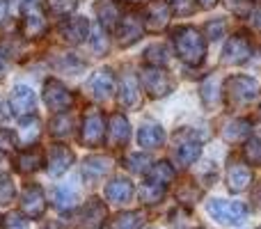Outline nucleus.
<instances>
[{
    "mask_svg": "<svg viewBox=\"0 0 261 229\" xmlns=\"http://www.w3.org/2000/svg\"><path fill=\"white\" fill-rule=\"evenodd\" d=\"M172 44H174L179 60L190 64V67H199L204 62V58H206V39L193 26L174 28L172 30Z\"/></svg>",
    "mask_w": 261,
    "mask_h": 229,
    "instance_id": "1",
    "label": "nucleus"
},
{
    "mask_svg": "<svg viewBox=\"0 0 261 229\" xmlns=\"http://www.w3.org/2000/svg\"><path fill=\"white\" fill-rule=\"evenodd\" d=\"M202 154V142L195 135V131L190 129H181L174 133V147H172V161L176 167L186 170L190 167Z\"/></svg>",
    "mask_w": 261,
    "mask_h": 229,
    "instance_id": "2",
    "label": "nucleus"
},
{
    "mask_svg": "<svg viewBox=\"0 0 261 229\" xmlns=\"http://www.w3.org/2000/svg\"><path fill=\"white\" fill-rule=\"evenodd\" d=\"M259 96V83L250 76H231L225 83V99L231 108L252 104Z\"/></svg>",
    "mask_w": 261,
    "mask_h": 229,
    "instance_id": "3",
    "label": "nucleus"
},
{
    "mask_svg": "<svg viewBox=\"0 0 261 229\" xmlns=\"http://www.w3.org/2000/svg\"><path fill=\"white\" fill-rule=\"evenodd\" d=\"M106 117L99 108H87L85 115H83V121H81V140L83 147H101L106 140Z\"/></svg>",
    "mask_w": 261,
    "mask_h": 229,
    "instance_id": "4",
    "label": "nucleus"
},
{
    "mask_svg": "<svg viewBox=\"0 0 261 229\" xmlns=\"http://www.w3.org/2000/svg\"><path fill=\"white\" fill-rule=\"evenodd\" d=\"M206 211L220 225H243V220L248 218L245 204L229 202V199H211V202H206Z\"/></svg>",
    "mask_w": 261,
    "mask_h": 229,
    "instance_id": "5",
    "label": "nucleus"
},
{
    "mask_svg": "<svg viewBox=\"0 0 261 229\" xmlns=\"http://www.w3.org/2000/svg\"><path fill=\"white\" fill-rule=\"evenodd\" d=\"M140 85L147 92L151 99H161V96H167L174 87L170 73L161 67H144L140 71Z\"/></svg>",
    "mask_w": 261,
    "mask_h": 229,
    "instance_id": "6",
    "label": "nucleus"
},
{
    "mask_svg": "<svg viewBox=\"0 0 261 229\" xmlns=\"http://www.w3.org/2000/svg\"><path fill=\"white\" fill-rule=\"evenodd\" d=\"M46 35V16L37 0H23V37L39 39Z\"/></svg>",
    "mask_w": 261,
    "mask_h": 229,
    "instance_id": "7",
    "label": "nucleus"
},
{
    "mask_svg": "<svg viewBox=\"0 0 261 229\" xmlns=\"http://www.w3.org/2000/svg\"><path fill=\"white\" fill-rule=\"evenodd\" d=\"M252 55V41L245 32H236L234 37H229L225 50H222V64L231 67V64H243Z\"/></svg>",
    "mask_w": 261,
    "mask_h": 229,
    "instance_id": "8",
    "label": "nucleus"
},
{
    "mask_svg": "<svg viewBox=\"0 0 261 229\" xmlns=\"http://www.w3.org/2000/svg\"><path fill=\"white\" fill-rule=\"evenodd\" d=\"M44 104L48 106V110H53V113L60 115V113H67V110L71 108L73 96L60 81L48 78V81L44 83Z\"/></svg>",
    "mask_w": 261,
    "mask_h": 229,
    "instance_id": "9",
    "label": "nucleus"
},
{
    "mask_svg": "<svg viewBox=\"0 0 261 229\" xmlns=\"http://www.w3.org/2000/svg\"><path fill=\"white\" fill-rule=\"evenodd\" d=\"M172 18V9H170V3L165 0H151L144 9V16H142V23H144V30L149 32H161L167 28Z\"/></svg>",
    "mask_w": 261,
    "mask_h": 229,
    "instance_id": "10",
    "label": "nucleus"
},
{
    "mask_svg": "<svg viewBox=\"0 0 261 229\" xmlns=\"http://www.w3.org/2000/svg\"><path fill=\"white\" fill-rule=\"evenodd\" d=\"M73 165V151L67 144H50L46 151V172L50 176H62Z\"/></svg>",
    "mask_w": 261,
    "mask_h": 229,
    "instance_id": "11",
    "label": "nucleus"
},
{
    "mask_svg": "<svg viewBox=\"0 0 261 229\" xmlns=\"http://www.w3.org/2000/svg\"><path fill=\"white\" fill-rule=\"evenodd\" d=\"M21 211L25 213V218L30 220H39L46 211V197L44 190L39 188L37 184H28L25 190L21 195Z\"/></svg>",
    "mask_w": 261,
    "mask_h": 229,
    "instance_id": "12",
    "label": "nucleus"
},
{
    "mask_svg": "<svg viewBox=\"0 0 261 229\" xmlns=\"http://www.w3.org/2000/svg\"><path fill=\"white\" fill-rule=\"evenodd\" d=\"M252 184V167L241 158H229L227 165V186L231 193H243Z\"/></svg>",
    "mask_w": 261,
    "mask_h": 229,
    "instance_id": "13",
    "label": "nucleus"
},
{
    "mask_svg": "<svg viewBox=\"0 0 261 229\" xmlns=\"http://www.w3.org/2000/svg\"><path fill=\"white\" fill-rule=\"evenodd\" d=\"M142 32H144V23H142V16H138V14H124L119 26L115 28L117 44L124 46V48L135 44V41L142 37Z\"/></svg>",
    "mask_w": 261,
    "mask_h": 229,
    "instance_id": "14",
    "label": "nucleus"
},
{
    "mask_svg": "<svg viewBox=\"0 0 261 229\" xmlns=\"http://www.w3.org/2000/svg\"><path fill=\"white\" fill-rule=\"evenodd\" d=\"M87 92H90L94 99H99V101H106V99H110L113 96V92H115V73H113V69H99V71H94L90 76V81H87Z\"/></svg>",
    "mask_w": 261,
    "mask_h": 229,
    "instance_id": "15",
    "label": "nucleus"
},
{
    "mask_svg": "<svg viewBox=\"0 0 261 229\" xmlns=\"http://www.w3.org/2000/svg\"><path fill=\"white\" fill-rule=\"evenodd\" d=\"M58 32L62 37V41H67V44H71V46L83 44L90 37V21L85 16H73L69 21H64Z\"/></svg>",
    "mask_w": 261,
    "mask_h": 229,
    "instance_id": "16",
    "label": "nucleus"
},
{
    "mask_svg": "<svg viewBox=\"0 0 261 229\" xmlns=\"http://www.w3.org/2000/svg\"><path fill=\"white\" fill-rule=\"evenodd\" d=\"M106 220H108V207L99 197L87 199V204L83 207L81 213L83 229H101L106 225Z\"/></svg>",
    "mask_w": 261,
    "mask_h": 229,
    "instance_id": "17",
    "label": "nucleus"
},
{
    "mask_svg": "<svg viewBox=\"0 0 261 229\" xmlns=\"http://www.w3.org/2000/svg\"><path fill=\"white\" fill-rule=\"evenodd\" d=\"M9 110L18 117H30L35 110V92L28 85H14L9 94Z\"/></svg>",
    "mask_w": 261,
    "mask_h": 229,
    "instance_id": "18",
    "label": "nucleus"
},
{
    "mask_svg": "<svg viewBox=\"0 0 261 229\" xmlns=\"http://www.w3.org/2000/svg\"><path fill=\"white\" fill-rule=\"evenodd\" d=\"M110 147H124L130 138V124L122 113H113L108 119V131H106Z\"/></svg>",
    "mask_w": 261,
    "mask_h": 229,
    "instance_id": "19",
    "label": "nucleus"
},
{
    "mask_svg": "<svg viewBox=\"0 0 261 229\" xmlns=\"http://www.w3.org/2000/svg\"><path fill=\"white\" fill-rule=\"evenodd\" d=\"M119 104L124 108L140 106V81L130 71H124L122 78H119Z\"/></svg>",
    "mask_w": 261,
    "mask_h": 229,
    "instance_id": "20",
    "label": "nucleus"
},
{
    "mask_svg": "<svg viewBox=\"0 0 261 229\" xmlns=\"http://www.w3.org/2000/svg\"><path fill=\"white\" fill-rule=\"evenodd\" d=\"M138 142L144 149H158L165 142V131H163V126L158 121L147 119L138 131Z\"/></svg>",
    "mask_w": 261,
    "mask_h": 229,
    "instance_id": "21",
    "label": "nucleus"
},
{
    "mask_svg": "<svg viewBox=\"0 0 261 229\" xmlns=\"http://www.w3.org/2000/svg\"><path fill=\"white\" fill-rule=\"evenodd\" d=\"M110 170H113V158H108V156H90L83 161V167H81L85 181H99Z\"/></svg>",
    "mask_w": 261,
    "mask_h": 229,
    "instance_id": "22",
    "label": "nucleus"
},
{
    "mask_svg": "<svg viewBox=\"0 0 261 229\" xmlns=\"http://www.w3.org/2000/svg\"><path fill=\"white\" fill-rule=\"evenodd\" d=\"M106 197L113 204H126L133 197V184L126 176H115L108 186H106Z\"/></svg>",
    "mask_w": 261,
    "mask_h": 229,
    "instance_id": "23",
    "label": "nucleus"
},
{
    "mask_svg": "<svg viewBox=\"0 0 261 229\" xmlns=\"http://www.w3.org/2000/svg\"><path fill=\"white\" fill-rule=\"evenodd\" d=\"M94 9L99 14V21L103 30H115L119 26V21H122V12H119L115 0H101V3H96Z\"/></svg>",
    "mask_w": 261,
    "mask_h": 229,
    "instance_id": "24",
    "label": "nucleus"
},
{
    "mask_svg": "<svg viewBox=\"0 0 261 229\" xmlns=\"http://www.w3.org/2000/svg\"><path fill=\"white\" fill-rule=\"evenodd\" d=\"M250 133H252V121L250 119H234L229 124H225V129H222V138L229 144L245 142L250 138Z\"/></svg>",
    "mask_w": 261,
    "mask_h": 229,
    "instance_id": "25",
    "label": "nucleus"
},
{
    "mask_svg": "<svg viewBox=\"0 0 261 229\" xmlns=\"http://www.w3.org/2000/svg\"><path fill=\"white\" fill-rule=\"evenodd\" d=\"M41 165H44V151L41 149H25L16 158V167L21 174H32V172L41 170Z\"/></svg>",
    "mask_w": 261,
    "mask_h": 229,
    "instance_id": "26",
    "label": "nucleus"
},
{
    "mask_svg": "<svg viewBox=\"0 0 261 229\" xmlns=\"http://www.w3.org/2000/svg\"><path fill=\"white\" fill-rule=\"evenodd\" d=\"M172 179H174V167H172L167 161L153 163V165L149 167V172H147V181L163 186V188H167V186L172 184Z\"/></svg>",
    "mask_w": 261,
    "mask_h": 229,
    "instance_id": "27",
    "label": "nucleus"
},
{
    "mask_svg": "<svg viewBox=\"0 0 261 229\" xmlns=\"http://www.w3.org/2000/svg\"><path fill=\"white\" fill-rule=\"evenodd\" d=\"M76 204H78V193L71 186H58L53 190V207L58 211H71Z\"/></svg>",
    "mask_w": 261,
    "mask_h": 229,
    "instance_id": "28",
    "label": "nucleus"
},
{
    "mask_svg": "<svg viewBox=\"0 0 261 229\" xmlns=\"http://www.w3.org/2000/svg\"><path fill=\"white\" fill-rule=\"evenodd\" d=\"M48 126L53 138H69V135H73V117L69 113H60Z\"/></svg>",
    "mask_w": 261,
    "mask_h": 229,
    "instance_id": "29",
    "label": "nucleus"
},
{
    "mask_svg": "<svg viewBox=\"0 0 261 229\" xmlns=\"http://www.w3.org/2000/svg\"><path fill=\"white\" fill-rule=\"evenodd\" d=\"M144 222L142 211H124L113 220V229H140Z\"/></svg>",
    "mask_w": 261,
    "mask_h": 229,
    "instance_id": "30",
    "label": "nucleus"
},
{
    "mask_svg": "<svg viewBox=\"0 0 261 229\" xmlns=\"http://www.w3.org/2000/svg\"><path fill=\"white\" fill-rule=\"evenodd\" d=\"M220 87H218V81H216V76H208L206 81L202 83V90H199V96H202V101H204V106L206 108H213V106L218 104V99H220Z\"/></svg>",
    "mask_w": 261,
    "mask_h": 229,
    "instance_id": "31",
    "label": "nucleus"
},
{
    "mask_svg": "<svg viewBox=\"0 0 261 229\" xmlns=\"http://www.w3.org/2000/svg\"><path fill=\"white\" fill-rule=\"evenodd\" d=\"M163 195H165V188L158 184H151V181H144L142 188H140V202L142 204H158L163 199Z\"/></svg>",
    "mask_w": 261,
    "mask_h": 229,
    "instance_id": "32",
    "label": "nucleus"
},
{
    "mask_svg": "<svg viewBox=\"0 0 261 229\" xmlns=\"http://www.w3.org/2000/svg\"><path fill=\"white\" fill-rule=\"evenodd\" d=\"M39 119H37L35 115H30V117H25V119L21 121V142H25V144H32L37 138H39V133H41V129H39Z\"/></svg>",
    "mask_w": 261,
    "mask_h": 229,
    "instance_id": "33",
    "label": "nucleus"
},
{
    "mask_svg": "<svg viewBox=\"0 0 261 229\" xmlns=\"http://www.w3.org/2000/svg\"><path fill=\"white\" fill-rule=\"evenodd\" d=\"M144 60H147L149 67H165L170 55H167V46L163 44H153L144 50Z\"/></svg>",
    "mask_w": 261,
    "mask_h": 229,
    "instance_id": "34",
    "label": "nucleus"
},
{
    "mask_svg": "<svg viewBox=\"0 0 261 229\" xmlns=\"http://www.w3.org/2000/svg\"><path fill=\"white\" fill-rule=\"evenodd\" d=\"M44 5L53 16H67L78 7V0H44Z\"/></svg>",
    "mask_w": 261,
    "mask_h": 229,
    "instance_id": "35",
    "label": "nucleus"
},
{
    "mask_svg": "<svg viewBox=\"0 0 261 229\" xmlns=\"http://www.w3.org/2000/svg\"><path fill=\"white\" fill-rule=\"evenodd\" d=\"M16 144H18V138L14 131L9 129H0V158H7L16 151Z\"/></svg>",
    "mask_w": 261,
    "mask_h": 229,
    "instance_id": "36",
    "label": "nucleus"
},
{
    "mask_svg": "<svg viewBox=\"0 0 261 229\" xmlns=\"http://www.w3.org/2000/svg\"><path fill=\"white\" fill-rule=\"evenodd\" d=\"M245 163L248 165H261V135H252L245 142Z\"/></svg>",
    "mask_w": 261,
    "mask_h": 229,
    "instance_id": "37",
    "label": "nucleus"
},
{
    "mask_svg": "<svg viewBox=\"0 0 261 229\" xmlns=\"http://www.w3.org/2000/svg\"><path fill=\"white\" fill-rule=\"evenodd\" d=\"M126 167L135 174H147L149 167H151V158L144 156V154H130V156H126Z\"/></svg>",
    "mask_w": 261,
    "mask_h": 229,
    "instance_id": "38",
    "label": "nucleus"
},
{
    "mask_svg": "<svg viewBox=\"0 0 261 229\" xmlns=\"http://www.w3.org/2000/svg\"><path fill=\"white\" fill-rule=\"evenodd\" d=\"M204 35L208 37L211 41H218L227 35V21L225 18H216V21H208L204 26Z\"/></svg>",
    "mask_w": 261,
    "mask_h": 229,
    "instance_id": "39",
    "label": "nucleus"
},
{
    "mask_svg": "<svg viewBox=\"0 0 261 229\" xmlns=\"http://www.w3.org/2000/svg\"><path fill=\"white\" fill-rule=\"evenodd\" d=\"M16 195V188H14V181L9 179L7 174H0V207L9 204Z\"/></svg>",
    "mask_w": 261,
    "mask_h": 229,
    "instance_id": "40",
    "label": "nucleus"
},
{
    "mask_svg": "<svg viewBox=\"0 0 261 229\" xmlns=\"http://www.w3.org/2000/svg\"><path fill=\"white\" fill-rule=\"evenodd\" d=\"M225 3H227V7L241 18L252 14V0H225Z\"/></svg>",
    "mask_w": 261,
    "mask_h": 229,
    "instance_id": "41",
    "label": "nucleus"
},
{
    "mask_svg": "<svg viewBox=\"0 0 261 229\" xmlns=\"http://www.w3.org/2000/svg\"><path fill=\"white\" fill-rule=\"evenodd\" d=\"M197 0H170V9L176 14H181V16H188V14H193L195 9H197Z\"/></svg>",
    "mask_w": 261,
    "mask_h": 229,
    "instance_id": "42",
    "label": "nucleus"
},
{
    "mask_svg": "<svg viewBox=\"0 0 261 229\" xmlns=\"http://www.w3.org/2000/svg\"><path fill=\"white\" fill-rule=\"evenodd\" d=\"M3 229H28V220L21 213H7L3 218Z\"/></svg>",
    "mask_w": 261,
    "mask_h": 229,
    "instance_id": "43",
    "label": "nucleus"
},
{
    "mask_svg": "<svg viewBox=\"0 0 261 229\" xmlns=\"http://www.w3.org/2000/svg\"><path fill=\"white\" fill-rule=\"evenodd\" d=\"M92 46H94V50H99V53H106V50H108V39L103 37V28L96 30V35L92 37Z\"/></svg>",
    "mask_w": 261,
    "mask_h": 229,
    "instance_id": "44",
    "label": "nucleus"
},
{
    "mask_svg": "<svg viewBox=\"0 0 261 229\" xmlns=\"http://www.w3.org/2000/svg\"><path fill=\"white\" fill-rule=\"evenodd\" d=\"M250 202H252V207L257 209V211H261V181L252 186V199H250Z\"/></svg>",
    "mask_w": 261,
    "mask_h": 229,
    "instance_id": "45",
    "label": "nucleus"
},
{
    "mask_svg": "<svg viewBox=\"0 0 261 229\" xmlns=\"http://www.w3.org/2000/svg\"><path fill=\"white\" fill-rule=\"evenodd\" d=\"M218 3H220V0H197V5H199V7H204V9H211V7H216Z\"/></svg>",
    "mask_w": 261,
    "mask_h": 229,
    "instance_id": "46",
    "label": "nucleus"
},
{
    "mask_svg": "<svg viewBox=\"0 0 261 229\" xmlns=\"http://www.w3.org/2000/svg\"><path fill=\"white\" fill-rule=\"evenodd\" d=\"M7 7H9V0H0V21H3L5 14H7Z\"/></svg>",
    "mask_w": 261,
    "mask_h": 229,
    "instance_id": "47",
    "label": "nucleus"
},
{
    "mask_svg": "<svg viewBox=\"0 0 261 229\" xmlns=\"http://www.w3.org/2000/svg\"><path fill=\"white\" fill-rule=\"evenodd\" d=\"M5 62H7V60H5V53H3V48H0V71L5 69Z\"/></svg>",
    "mask_w": 261,
    "mask_h": 229,
    "instance_id": "48",
    "label": "nucleus"
},
{
    "mask_svg": "<svg viewBox=\"0 0 261 229\" xmlns=\"http://www.w3.org/2000/svg\"><path fill=\"white\" fill-rule=\"evenodd\" d=\"M124 3H128V5H140V3H144V0H124Z\"/></svg>",
    "mask_w": 261,
    "mask_h": 229,
    "instance_id": "49",
    "label": "nucleus"
},
{
    "mask_svg": "<svg viewBox=\"0 0 261 229\" xmlns=\"http://www.w3.org/2000/svg\"><path fill=\"white\" fill-rule=\"evenodd\" d=\"M257 28H261V14H259V18H257Z\"/></svg>",
    "mask_w": 261,
    "mask_h": 229,
    "instance_id": "50",
    "label": "nucleus"
},
{
    "mask_svg": "<svg viewBox=\"0 0 261 229\" xmlns=\"http://www.w3.org/2000/svg\"><path fill=\"white\" fill-rule=\"evenodd\" d=\"M0 229H3V218H0Z\"/></svg>",
    "mask_w": 261,
    "mask_h": 229,
    "instance_id": "51",
    "label": "nucleus"
},
{
    "mask_svg": "<svg viewBox=\"0 0 261 229\" xmlns=\"http://www.w3.org/2000/svg\"><path fill=\"white\" fill-rule=\"evenodd\" d=\"M259 117H261V108H259Z\"/></svg>",
    "mask_w": 261,
    "mask_h": 229,
    "instance_id": "52",
    "label": "nucleus"
},
{
    "mask_svg": "<svg viewBox=\"0 0 261 229\" xmlns=\"http://www.w3.org/2000/svg\"><path fill=\"white\" fill-rule=\"evenodd\" d=\"M197 229H204V227H197Z\"/></svg>",
    "mask_w": 261,
    "mask_h": 229,
    "instance_id": "53",
    "label": "nucleus"
},
{
    "mask_svg": "<svg viewBox=\"0 0 261 229\" xmlns=\"http://www.w3.org/2000/svg\"><path fill=\"white\" fill-rule=\"evenodd\" d=\"M257 3H261V0H257Z\"/></svg>",
    "mask_w": 261,
    "mask_h": 229,
    "instance_id": "54",
    "label": "nucleus"
},
{
    "mask_svg": "<svg viewBox=\"0 0 261 229\" xmlns=\"http://www.w3.org/2000/svg\"><path fill=\"white\" fill-rule=\"evenodd\" d=\"M259 229H261V227H259Z\"/></svg>",
    "mask_w": 261,
    "mask_h": 229,
    "instance_id": "55",
    "label": "nucleus"
}]
</instances>
